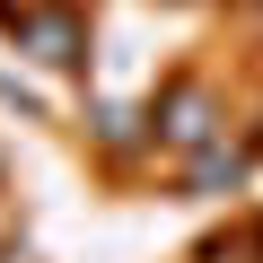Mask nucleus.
Segmentation results:
<instances>
[{"label": "nucleus", "instance_id": "f257e3e1", "mask_svg": "<svg viewBox=\"0 0 263 263\" xmlns=\"http://www.w3.org/2000/svg\"><path fill=\"white\" fill-rule=\"evenodd\" d=\"M18 44L35 53V62H88V35H79V18L70 9H27V27H18Z\"/></svg>", "mask_w": 263, "mask_h": 263}, {"label": "nucleus", "instance_id": "f03ea898", "mask_svg": "<svg viewBox=\"0 0 263 263\" xmlns=\"http://www.w3.org/2000/svg\"><path fill=\"white\" fill-rule=\"evenodd\" d=\"M237 184H246V149H228V141H202V149L184 158V193L219 202V193H237Z\"/></svg>", "mask_w": 263, "mask_h": 263}, {"label": "nucleus", "instance_id": "7ed1b4c3", "mask_svg": "<svg viewBox=\"0 0 263 263\" xmlns=\"http://www.w3.org/2000/svg\"><path fill=\"white\" fill-rule=\"evenodd\" d=\"M158 132H167L176 149H202V141H219V114H211L202 88H176V97L158 105Z\"/></svg>", "mask_w": 263, "mask_h": 263}, {"label": "nucleus", "instance_id": "20e7f679", "mask_svg": "<svg viewBox=\"0 0 263 263\" xmlns=\"http://www.w3.org/2000/svg\"><path fill=\"white\" fill-rule=\"evenodd\" d=\"M97 141L105 149H132V141H141V114H132V105H97Z\"/></svg>", "mask_w": 263, "mask_h": 263}, {"label": "nucleus", "instance_id": "39448f33", "mask_svg": "<svg viewBox=\"0 0 263 263\" xmlns=\"http://www.w3.org/2000/svg\"><path fill=\"white\" fill-rule=\"evenodd\" d=\"M0 263H35V254H18V246H9V254H0Z\"/></svg>", "mask_w": 263, "mask_h": 263}]
</instances>
